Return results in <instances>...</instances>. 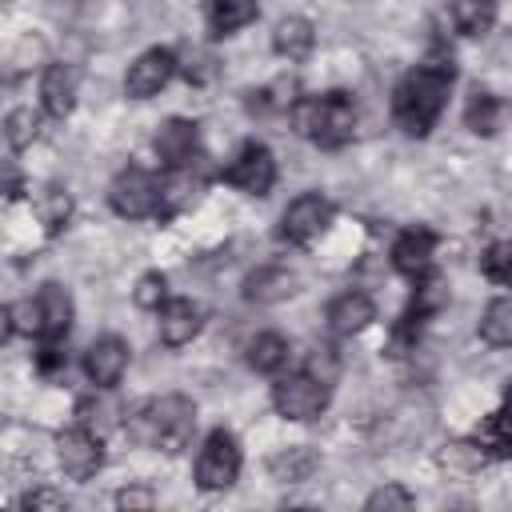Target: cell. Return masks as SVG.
<instances>
[{"instance_id":"6da1fadb","label":"cell","mask_w":512,"mask_h":512,"mask_svg":"<svg viewBox=\"0 0 512 512\" xmlns=\"http://www.w3.org/2000/svg\"><path fill=\"white\" fill-rule=\"evenodd\" d=\"M448 88H452V64H420L412 68L396 92H392V120L404 136H428L432 124L440 120L444 104H448Z\"/></svg>"},{"instance_id":"7a4b0ae2","label":"cell","mask_w":512,"mask_h":512,"mask_svg":"<svg viewBox=\"0 0 512 512\" xmlns=\"http://www.w3.org/2000/svg\"><path fill=\"white\" fill-rule=\"evenodd\" d=\"M124 428L128 436L140 444V448H160V452H180L196 428V404L180 392H168V396H156V400H144L136 404L128 416H124Z\"/></svg>"},{"instance_id":"3957f363","label":"cell","mask_w":512,"mask_h":512,"mask_svg":"<svg viewBox=\"0 0 512 512\" xmlns=\"http://www.w3.org/2000/svg\"><path fill=\"white\" fill-rule=\"evenodd\" d=\"M292 120H296V132L316 148H344L356 132V104L344 92H328V96L300 100L292 108Z\"/></svg>"},{"instance_id":"277c9868","label":"cell","mask_w":512,"mask_h":512,"mask_svg":"<svg viewBox=\"0 0 512 512\" xmlns=\"http://www.w3.org/2000/svg\"><path fill=\"white\" fill-rule=\"evenodd\" d=\"M272 408L284 416V420H316L324 408H328V384L316 380L312 372H292V376H280L272 384Z\"/></svg>"},{"instance_id":"5b68a950","label":"cell","mask_w":512,"mask_h":512,"mask_svg":"<svg viewBox=\"0 0 512 512\" xmlns=\"http://www.w3.org/2000/svg\"><path fill=\"white\" fill-rule=\"evenodd\" d=\"M240 464H244V456H240L236 436L216 428V432H208V440H204V448L196 456V484L204 492H224V488L236 484Z\"/></svg>"},{"instance_id":"8992f818","label":"cell","mask_w":512,"mask_h":512,"mask_svg":"<svg viewBox=\"0 0 512 512\" xmlns=\"http://www.w3.org/2000/svg\"><path fill=\"white\" fill-rule=\"evenodd\" d=\"M108 204L116 216L124 220H144L160 212V184L144 172V168H124L112 184H108Z\"/></svg>"},{"instance_id":"52a82bcc","label":"cell","mask_w":512,"mask_h":512,"mask_svg":"<svg viewBox=\"0 0 512 512\" xmlns=\"http://www.w3.org/2000/svg\"><path fill=\"white\" fill-rule=\"evenodd\" d=\"M224 184H232V188L244 192V196H268L272 184H276V160H272V152H268L264 144H256V140L244 144V148L228 160Z\"/></svg>"},{"instance_id":"ba28073f","label":"cell","mask_w":512,"mask_h":512,"mask_svg":"<svg viewBox=\"0 0 512 512\" xmlns=\"http://www.w3.org/2000/svg\"><path fill=\"white\" fill-rule=\"evenodd\" d=\"M328 224H332V200L320 196V192H304V196H296L280 212V240H288V244H312Z\"/></svg>"},{"instance_id":"9c48e42d","label":"cell","mask_w":512,"mask_h":512,"mask_svg":"<svg viewBox=\"0 0 512 512\" xmlns=\"http://www.w3.org/2000/svg\"><path fill=\"white\" fill-rule=\"evenodd\" d=\"M172 72H176V52L148 48V52H140L128 64V72H124V96L128 100H148V96H156L172 80Z\"/></svg>"},{"instance_id":"30bf717a","label":"cell","mask_w":512,"mask_h":512,"mask_svg":"<svg viewBox=\"0 0 512 512\" xmlns=\"http://www.w3.org/2000/svg\"><path fill=\"white\" fill-rule=\"evenodd\" d=\"M100 444H104V440L92 436L88 428H68V432H60V436H56V460H60L64 476H72V480L96 476L100 464H104V448H100Z\"/></svg>"},{"instance_id":"8fae6325","label":"cell","mask_w":512,"mask_h":512,"mask_svg":"<svg viewBox=\"0 0 512 512\" xmlns=\"http://www.w3.org/2000/svg\"><path fill=\"white\" fill-rule=\"evenodd\" d=\"M128 372V344L120 336H96L84 352V376L96 388H116Z\"/></svg>"},{"instance_id":"7c38bea8","label":"cell","mask_w":512,"mask_h":512,"mask_svg":"<svg viewBox=\"0 0 512 512\" xmlns=\"http://www.w3.org/2000/svg\"><path fill=\"white\" fill-rule=\"evenodd\" d=\"M152 148H156V156H160V164H164V168H188V164L196 160L200 132H196V124H192V120L172 116V120H164V124L156 128Z\"/></svg>"},{"instance_id":"4fadbf2b","label":"cell","mask_w":512,"mask_h":512,"mask_svg":"<svg viewBox=\"0 0 512 512\" xmlns=\"http://www.w3.org/2000/svg\"><path fill=\"white\" fill-rule=\"evenodd\" d=\"M432 256H436V232H428V228H404L392 244V268L412 280L428 276Z\"/></svg>"},{"instance_id":"5bb4252c","label":"cell","mask_w":512,"mask_h":512,"mask_svg":"<svg viewBox=\"0 0 512 512\" xmlns=\"http://www.w3.org/2000/svg\"><path fill=\"white\" fill-rule=\"evenodd\" d=\"M76 92H80V72L72 64H48L40 76V108L52 120H64L76 108Z\"/></svg>"},{"instance_id":"9a60e30c","label":"cell","mask_w":512,"mask_h":512,"mask_svg":"<svg viewBox=\"0 0 512 512\" xmlns=\"http://www.w3.org/2000/svg\"><path fill=\"white\" fill-rule=\"evenodd\" d=\"M296 292V272L284 264H260L244 276V300L248 304H280Z\"/></svg>"},{"instance_id":"2e32d148","label":"cell","mask_w":512,"mask_h":512,"mask_svg":"<svg viewBox=\"0 0 512 512\" xmlns=\"http://www.w3.org/2000/svg\"><path fill=\"white\" fill-rule=\"evenodd\" d=\"M200 304H192V300H184V296H176V300H164V308H160V320H156V328H160V340L168 344V348H184L196 332H200Z\"/></svg>"},{"instance_id":"e0dca14e","label":"cell","mask_w":512,"mask_h":512,"mask_svg":"<svg viewBox=\"0 0 512 512\" xmlns=\"http://www.w3.org/2000/svg\"><path fill=\"white\" fill-rule=\"evenodd\" d=\"M372 320H376V304H372L364 292H340V296L328 304V328H332L336 336H356V332H364Z\"/></svg>"},{"instance_id":"ac0fdd59","label":"cell","mask_w":512,"mask_h":512,"mask_svg":"<svg viewBox=\"0 0 512 512\" xmlns=\"http://www.w3.org/2000/svg\"><path fill=\"white\" fill-rule=\"evenodd\" d=\"M272 48H276L280 60L300 64V60H308L312 48H316V28H312L304 16H284V20L276 24V32H272Z\"/></svg>"},{"instance_id":"d6986e66","label":"cell","mask_w":512,"mask_h":512,"mask_svg":"<svg viewBox=\"0 0 512 512\" xmlns=\"http://www.w3.org/2000/svg\"><path fill=\"white\" fill-rule=\"evenodd\" d=\"M260 12V0H204V24L212 36H228L240 32L244 24H252Z\"/></svg>"},{"instance_id":"ffe728a7","label":"cell","mask_w":512,"mask_h":512,"mask_svg":"<svg viewBox=\"0 0 512 512\" xmlns=\"http://www.w3.org/2000/svg\"><path fill=\"white\" fill-rule=\"evenodd\" d=\"M36 300H40V316H44L40 340H64L72 328V296L60 284H44L36 292Z\"/></svg>"},{"instance_id":"44dd1931","label":"cell","mask_w":512,"mask_h":512,"mask_svg":"<svg viewBox=\"0 0 512 512\" xmlns=\"http://www.w3.org/2000/svg\"><path fill=\"white\" fill-rule=\"evenodd\" d=\"M196 196H200V180L192 176V164L168 168V176L160 180V216H176V212L192 208Z\"/></svg>"},{"instance_id":"7402d4cb","label":"cell","mask_w":512,"mask_h":512,"mask_svg":"<svg viewBox=\"0 0 512 512\" xmlns=\"http://www.w3.org/2000/svg\"><path fill=\"white\" fill-rule=\"evenodd\" d=\"M504 116H508V104L496 92H472V100L464 108V124L476 136H496L504 128Z\"/></svg>"},{"instance_id":"603a6c76","label":"cell","mask_w":512,"mask_h":512,"mask_svg":"<svg viewBox=\"0 0 512 512\" xmlns=\"http://www.w3.org/2000/svg\"><path fill=\"white\" fill-rule=\"evenodd\" d=\"M292 356V344L280 336V332H260L248 340V368L252 372H264V376H276Z\"/></svg>"},{"instance_id":"cb8c5ba5","label":"cell","mask_w":512,"mask_h":512,"mask_svg":"<svg viewBox=\"0 0 512 512\" xmlns=\"http://www.w3.org/2000/svg\"><path fill=\"white\" fill-rule=\"evenodd\" d=\"M476 444L484 452H496V456H508L512 452V384L504 392V404L476 428Z\"/></svg>"},{"instance_id":"d4e9b609","label":"cell","mask_w":512,"mask_h":512,"mask_svg":"<svg viewBox=\"0 0 512 512\" xmlns=\"http://www.w3.org/2000/svg\"><path fill=\"white\" fill-rule=\"evenodd\" d=\"M480 340L488 348H512V300L508 296H496L484 304L480 312V324H476Z\"/></svg>"},{"instance_id":"484cf974","label":"cell","mask_w":512,"mask_h":512,"mask_svg":"<svg viewBox=\"0 0 512 512\" xmlns=\"http://www.w3.org/2000/svg\"><path fill=\"white\" fill-rule=\"evenodd\" d=\"M448 16L460 36H484L496 24V0H452Z\"/></svg>"},{"instance_id":"4316f807","label":"cell","mask_w":512,"mask_h":512,"mask_svg":"<svg viewBox=\"0 0 512 512\" xmlns=\"http://www.w3.org/2000/svg\"><path fill=\"white\" fill-rule=\"evenodd\" d=\"M76 416H80V428H88V432L100 436V440L120 428V408H116L108 396H84V400L76 404Z\"/></svg>"},{"instance_id":"83f0119b","label":"cell","mask_w":512,"mask_h":512,"mask_svg":"<svg viewBox=\"0 0 512 512\" xmlns=\"http://www.w3.org/2000/svg\"><path fill=\"white\" fill-rule=\"evenodd\" d=\"M4 332L8 336H36L40 340V332H44V316H40V300L36 296H24V300H12L8 308H4Z\"/></svg>"},{"instance_id":"f1b7e54d","label":"cell","mask_w":512,"mask_h":512,"mask_svg":"<svg viewBox=\"0 0 512 512\" xmlns=\"http://www.w3.org/2000/svg\"><path fill=\"white\" fill-rule=\"evenodd\" d=\"M176 72H184L188 84H208V80H216L220 64H216V56H212L208 48H200V44H184L180 56H176Z\"/></svg>"},{"instance_id":"f546056e","label":"cell","mask_w":512,"mask_h":512,"mask_svg":"<svg viewBox=\"0 0 512 512\" xmlns=\"http://www.w3.org/2000/svg\"><path fill=\"white\" fill-rule=\"evenodd\" d=\"M312 472H316V456H312V448H304V444H296V448L272 456V476L284 480V484H300V480H308Z\"/></svg>"},{"instance_id":"4dcf8cb0","label":"cell","mask_w":512,"mask_h":512,"mask_svg":"<svg viewBox=\"0 0 512 512\" xmlns=\"http://www.w3.org/2000/svg\"><path fill=\"white\" fill-rule=\"evenodd\" d=\"M40 136V116L32 112V108H12L8 116H4V140H8V148H28L32 140Z\"/></svg>"},{"instance_id":"1f68e13d","label":"cell","mask_w":512,"mask_h":512,"mask_svg":"<svg viewBox=\"0 0 512 512\" xmlns=\"http://www.w3.org/2000/svg\"><path fill=\"white\" fill-rule=\"evenodd\" d=\"M36 212H40V224H44L48 232H60V228L68 224L72 200H68V192H60V188H44V196H40Z\"/></svg>"},{"instance_id":"d6a6232c","label":"cell","mask_w":512,"mask_h":512,"mask_svg":"<svg viewBox=\"0 0 512 512\" xmlns=\"http://www.w3.org/2000/svg\"><path fill=\"white\" fill-rule=\"evenodd\" d=\"M132 300H136V308L160 312L164 300H168V280H164V272H144V276L136 280V288H132Z\"/></svg>"},{"instance_id":"836d02e7","label":"cell","mask_w":512,"mask_h":512,"mask_svg":"<svg viewBox=\"0 0 512 512\" xmlns=\"http://www.w3.org/2000/svg\"><path fill=\"white\" fill-rule=\"evenodd\" d=\"M480 272H484L488 280H496V284H508V280H512V240L492 244V248L480 256Z\"/></svg>"},{"instance_id":"e575fe53","label":"cell","mask_w":512,"mask_h":512,"mask_svg":"<svg viewBox=\"0 0 512 512\" xmlns=\"http://www.w3.org/2000/svg\"><path fill=\"white\" fill-rule=\"evenodd\" d=\"M304 372H312L316 380L332 384V380H336V372H340V360H336V352H332L328 344H320V348H312V356H308Z\"/></svg>"},{"instance_id":"d590c367","label":"cell","mask_w":512,"mask_h":512,"mask_svg":"<svg viewBox=\"0 0 512 512\" xmlns=\"http://www.w3.org/2000/svg\"><path fill=\"white\" fill-rule=\"evenodd\" d=\"M364 508H372V512H380V508H412V492H404L400 484H384L364 500Z\"/></svg>"},{"instance_id":"8d00e7d4","label":"cell","mask_w":512,"mask_h":512,"mask_svg":"<svg viewBox=\"0 0 512 512\" xmlns=\"http://www.w3.org/2000/svg\"><path fill=\"white\" fill-rule=\"evenodd\" d=\"M20 508H32V512H64L68 500H64L60 492H52V488H36V492H28V496L20 500Z\"/></svg>"},{"instance_id":"74e56055","label":"cell","mask_w":512,"mask_h":512,"mask_svg":"<svg viewBox=\"0 0 512 512\" xmlns=\"http://www.w3.org/2000/svg\"><path fill=\"white\" fill-rule=\"evenodd\" d=\"M152 492L148 488H124V492H116V508H152Z\"/></svg>"}]
</instances>
